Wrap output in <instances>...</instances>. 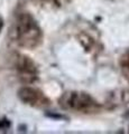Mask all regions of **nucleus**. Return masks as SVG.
Segmentation results:
<instances>
[{
    "label": "nucleus",
    "instance_id": "f257e3e1",
    "mask_svg": "<svg viewBox=\"0 0 129 134\" xmlns=\"http://www.w3.org/2000/svg\"><path fill=\"white\" fill-rule=\"evenodd\" d=\"M15 36L19 46L33 49L42 43L43 32L34 17L27 12H23L16 19Z\"/></svg>",
    "mask_w": 129,
    "mask_h": 134
},
{
    "label": "nucleus",
    "instance_id": "f03ea898",
    "mask_svg": "<svg viewBox=\"0 0 129 134\" xmlns=\"http://www.w3.org/2000/svg\"><path fill=\"white\" fill-rule=\"evenodd\" d=\"M60 103L63 108L75 113L79 112L90 114V113H97L100 110L99 103L84 92H66L61 97Z\"/></svg>",
    "mask_w": 129,
    "mask_h": 134
},
{
    "label": "nucleus",
    "instance_id": "7ed1b4c3",
    "mask_svg": "<svg viewBox=\"0 0 129 134\" xmlns=\"http://www.w3.org/2000/svg\"><path fill=\"white\" fill-rule=\"evenodd\" d=\"M19 98L25 104L34 107H47L49 105V99L44 95L43 92L33 87H23L18 92Z\"/></svg>",
    "mask_w": 129,
    "mask_h": 134
},
{
    "label": "nucleus",
    "instance_id": "20e7f679",
    "mask_svg": "<svg viewBox=\"0 0 129 134\" xmlns=\"http://www.w3.org/2000/svg\"><path fill=\"white\" fill-rule=\"evenodd\" d=\"M16 68L20 79L24 83H33L37 77V68L32 59L26 56H19L17 63H16Z\"/></svg>",
    "mask_w": 129,
    "mask_h": 134
},
{
    "label": "nucleus",
    "instance_id": "39448f33",
    "mask_svg": "<svg viewBox=\"0 0 129 134\" xmlns=\"http://www.w3.org/2000/svg\"><path fill=\"white\" fill-rule=\"evenodd\" d=\"M120 68L125 78L129 82V50H127L120 58Z\"/></svg>",
    "mask_w": 129,
    "mask_h": 134
},
{
    "label": "nucleus",
    "instance_id": "423d86ee",
    "mask_svg": "<svg viewBox=\"0 0 129 134\" xmlns=\"http://www.w3.org/2000/svg\"><path fill=\"white\" fill-rule=\"evenodd\" d=\"M42 1L47 3V5H53V6H56V7H61V6H63L65 2H68L69 0H42Z\"/></svg>",
    "mask_w": 129,
    "mask_h": 134
},
{
    "label": "nucleus",
    "instance_id": "0eeeda50",
    "mask_svg": "<svg viewBox=\"0 0 129 134\" xmlns=\"http://www.w3.org/2000/svg\"><path fill=\"white\" fill-rule=\"evenodd\" d=\"M2 26H3V21H2V19L0 18V30H1V28H2Z\"/></svg>",
    "mask_w": 129,
    "mask_h": 134
}]
</instances>
